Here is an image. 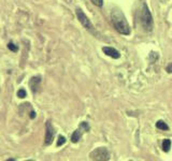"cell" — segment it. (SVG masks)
I'll return each instance as SVG.
<instances>
[{
    "mask_svg": "<svg viewBox=\"0 0 172 161\" xmlns=\"http://www.w3.org/2000/svg\"><path fill=\"white\" fill-rule=\"evenodd\" d=\"M111 19H112L113 25H114L115 29L122 35L128 36L130 33V27L128 25V22L126 19L125 15L117 9H114L111 13Z\"/></svg>",
    "mask_w": 172,
    "mask_h": 161,
    "instance_id": "6da1fadb",
    "label": "cell"
},
{
    "mask_svg": "<svg viewBox=\"0 0 172 161\" xmlns=\"http://www.w3.org/2000/svg\"><path fill=\"white\" fill-rule=\"evenodd\" d=\"M75 13H76V17H78L79 22L83 25V27H85L87 30H92V23H90V20L88 19V17L85 15V13L83 12L81 9H76Z\"/></svg>",
    "mask_w": 172,
    "mask_h": 161,
    "instance_id": "277c9868",
    "label": "cell"
},
{
    "mask_svg": "<svg viewBox=\"0 0 172 161\" xmlns=\"http://www.w3.org/2000/svg\"><path fill=\"white\" fill-rule=\"evenodd\" d=\"M40 83H41V78H40L39 76H35V78H31L30 82H29V86H30L32 92L38 91V88H39Z\"/></svg>",
    "mask_w": 172,
    "mask_h": 161,
    "instance_id": "52a82bcc",
    "label": "cell"
},
{
    "mask_svg": "<svg viewBox=\"0 0 172 161\" xmlns=\"http://www.w3.org/2000/svg\"><path fill=\"white\" fill-rule=\"evenodd\" d=\"M167 71H168L169 73H172V63H170V65L167 67Z\"/></svg>",
    "mask_w": 172,
    "mask_h": 161,
    "instance_id": "2e32d148",
    "label": "cell"
},
{
    "mask_svg": "<svg viewBox=\"0 0 172 161\" xmlns=\"http://www.w3.org/2000/svg\"><path fill=\"white\" fill-rule=\"evenodd\" d=\"M54 134H55V131H54L53 126H52L51 121H47L46 126H45V145L51 144L54 139Z\"/></svg>",
    "mask_w": 172,
    "mask_h": 161,
    "instance_id": "5b68a950",
    "label": "cell"
},
{
    "mask_svg": "<svg viewBox=\"0 0 172 161\" xmlns=\"http://www.w3.org/2000/svg\"><path fill=\"white\" fill-rule=\"evenodd\" d=\"M80 127H81V128H82L84 131H88V130H89V125H88L87 122H85V121L82 122V124L80 125Z\"/></svg>",
    "mask_w": 172,
    "mask_h": 161,
    "instance_id": "5bb4252c",
    "label": "cell"
},
{
    "mask_svg": "<svg viewBox=\"0 0 172 161\" xmlns=\"http://www.w3.org/2000/svg\"><path fill=\"white\" fill-rule=\"evenodd\" d=\"M170 148H171V141L169 139L164 140V142H162V149H164V151L168 153L170 150Z\"/></svg>",
    "mask_w": 172,
    "mask_h": 161,
    "instance_id": "30bf717a",
    "label": "cell"
},
{
    "mask_svg": "<svg viewBox=\"0 0 172 161\" xmlns=\"http://www.w3.org/2000/svg\"><path fill=\"white\" fill-rule=\"evenodd\" d=\"M90 1L97 6H102V4H103V0H90Z\"/></svg>",
    "mask_w": 172,
    "mask_h": 161,
    "instance_id": "9a60e30c",
    "label": "cell"
},
{
    "mask_svg": "<svg viewBox=\"0 0 172 161\" xmlns=\"http://www.w3.org/2000/svg\"><path fill=\"white\" fill-rule=\"evenodd\" d=\"M102 52L105 54V55L110 56V57L114 58V59H118V58L121 57V54H119V52L117 51V49H113V47L105 46V47L102 49Z\"/></svg>",
    "mask_w": 172,
    "mask_h": 161,
    "instance_id": "8992f818",
    "label": "cell"
},
{
    "mask_svg": "<svg viewBox=\"0 0 172 161\" xmlns=\"http://www.w3.org/2000/svg\"><path fill=\"white\" fill-rule=\"evenodd\" d=\"M65 143H66V139H65V137H62V135H60V137L58 138L57 146H62V145H64Z\"/></svg>",
    "mask_w": 172,
    "mask_h": 161,
    "instance_id": "7c38bea8",
    "label": "cell"
},
{
    "mask_svg": "<svg viewBox=\"0 0 172 161\" xmlns=\"http://www.w3.org/2000/svg\"><path fill=\"white\" fill-rule=\"evenodd\" d=\"M17 97H19V98H25V97H26V90L19 89V91H17Z\"/></svg>",
    "mask_w": 172,
    "mask_h": 161,
    "instance_id": "4fadbf2b",
    "label": "cell"
},
{
    "mask_svg": "<svg viewBox=\"0 0 172 161\" xmlns=\"http://www.w3.org/2000/svg\"><path fill=\"white\" fill-rule=\"evenodd\" d=\"M156 128L160 129V130H169L168 125H167L164 121H158L156 122Z\"/></svg>",
    "mask_w": 172,
    "mask_h": 161,
    "instance_id": "9c48e42d",
    "label": "cell"
},
{
    "mask_svg": "<svg viewBox=\"0 0 172 161\" xmlns=\"http://www.w3.org/2000/svg\"><path fill=\"white\" fill-rule=\"evenodd\" d=\"M8 49H10V51H12V52H16L17 49H19V47H17L16 45H14L12 42H11V43H9V44H8Z\"/></svg>",
    "mask_w": 172,
    "mask_h": 161,
    "instance_id": "8fae6325",
    "label": "cell"
},
{
    "mask_svg": "<svg viewBox=\"0 0 172 161\" xmlns=\"http://www.w3.org/2000/svg\"><path fill=\"white\" fill-rule=\"evenodd\" d=\"M140 22H141L142 27L144 28L145 31H152L154 27V23H153V17H152V14L148 10L146 3H143L141 9V16H140Z\"/></svg>",
    "mask_w": 172,
    "mask_h": 161,
    "instance_id": "7a4b0ae2",
    "label": "cell"
},
{
    "mask_svg": "<svg viewBox=\"0 0 172 161\" xmlns=\"http://www.w3.org/2000/svg\"><path fill=\"white\" fill-rule=\"evenodd\" d=\"M84 132V130H83L82 128H79L78 130H75L73 132V134L71 135V141L73 142V143H78L79 142V140L81 139V137H82V133Z\"/></svg>",
    "mask_w": 172,
    "mask_h": 161,
    "instance_id": "ba28073f",
    "label": "cell"
},
{
    "mask_svg": "<svg viewBox=\"0 0 172 161\" xmlns=\"http://www.w3.org/2000/svg\"><path fill=\"white\" fill-rule=\"evenodd\" d=\"M35 117H36V113L32 111V112L30 113V118H35Z\"/></svg>",
    "mask_w": 172,
    "mask_h": 161,
    "instance_id": "e0dca14e",
    "label": "cell"
},
{
    "mask_svg": "<svg viewBox=\"0 0 172 161\" xmlns=\"http://www.w3.org/2000/svg\"><path fill=\"white\" fill-rule=\"evenodd\" d=\"M90 158L92 160H109L110 155H109V151L107 148L100 147V148H96L95 150L92 151Z\"/></svg>",
    "mask_w": 172,
    "mask_h": 161,
    "instance_id": "3957f363",
    "label": "cell"
}]
</instances>
